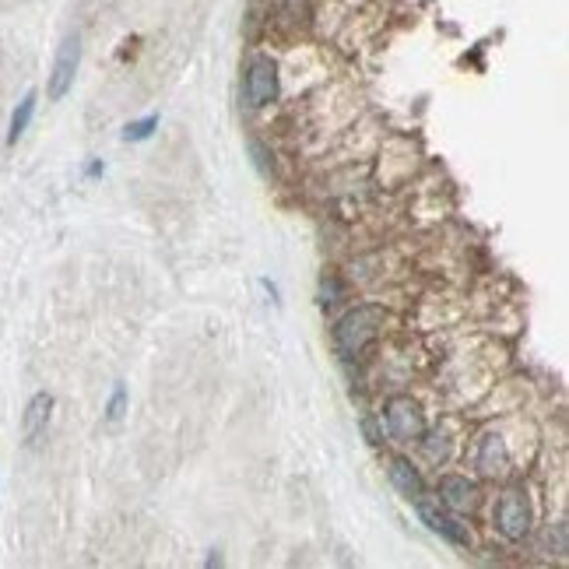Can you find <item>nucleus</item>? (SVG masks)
<instances>
[{"label": "nucleus", "mask_w": 569, "mask_h": 569, "mask_svg": "<svg viewBox=\"0 0 569 569\" xmlns=\"http://www.w3.org/2000/svg\"><path fill=\"white\" fill-rule=\"evenodd\" d=\"M383 327V310L380 306H355L334 327V348H338L341 359H355L369 341H376Z\"/></svg>", "instance_id": "nucleus-1"}, {"label": "nucleus", "mask_w": 569, "mask_h": 569, "mask_svg": "<svg viewBox=\"0 0 569 569\" xmlns=\"http://www.w3.org/2000/svg\"><path fill=\"white\" fill-rule=\"evenodd\" d=\"M383 429L394 443H418L425 433V415L411 397H390L383 408Z\"/></svg>", "instance_id": "nucleus-2"}, {"label": "nucleus", "mask_w": 569, "mask_h": 569, "mask_svg": "<svg viewBox=\"0 0 569 569\" xmlns=\"http://www.w3.org/2000/svg\"><path fill=\"white\" fill-rule=\"evenodd\" d=\"M243 95H246V106L253 109H264L278 99V64H274L267 53H257L246 67V78H243Z\"/></svg>", "instance_id": "nucleus-3"}, {"label": "nucleus", "mask_w": 569, "mask_h": 569, "mask_svg": "<svg viewBox=\"0 0 569 569\" xmlns=\"http://www.w3.org/2000/svg\"><path fill=\"white\" fill-rule=\"evenodd\" d=\"M496 527L506 541H524L527 531H531V503L520 489L503 492L496 506Z\"/></svg>", "instance_id": "nucleus-4"}, {"label": "nucleus", "mask_w": 569, "mask_h": 569, "mask_svg": "<svg viewBox=\"0 0 569 569\" xmlns=\"http://www.w3.org/2000/svg\"><path fill=\"white\" fill-rule=\"evenodd\" d=\"M78 64H81V36L71 32V36L60 43L57 60H53V71H50V85H46V95H50L53 102H60L67 92H71Z\"/></svg>", "instance_id": "nucleus-5"}, {"label": "nucleus", "mask_w": 569, "mask_h": 569, "mask_svg": "<svg viewBox=\"0 0 569 569\" xmlns=\"http://www.w3.org/2000/svg\"><path fill=\"white\" fill-rule=\"evenodd\" d=\"M415 506H418V517H422V524L429 527L433 534H440L443 541H450V545H468V527L461 524V520H454V517H447V513L440 510V506L433 503V499H425V492L422 496L415 499Z\"/></svg>", "instance_id": "nucleus-6"}, {"label": "nucleus", "mask_w": 569, "mask_h": 569, "mask_svg": "<svg viewBox=\"0 0 569 569\" xmlns=\"http://www.w3.org/2000/svg\"><path fill=\"white\" fill-rule=\"evenodd\" d=\"M50 418H53V394L39 390V394H32V401L25 404V415H22L25 447H36V443L43 440L46 429H50Z\"/></svg>", "instance_id": "nucleus-7"}, {"label": "nucleus", "mask_w": 569, "mask_h": 569, "mask_svg": "<svg viewBox=\"0 0 569 569\" xmlns=\"http://www.w3.org/2000/svg\"><path fill=\"white\" fill-rule=\"evenodd\" d=\"M440 503L450 506L454 513H468L478 506V485L461 475H443L440 478Z\"/></svg>", "instance_id": "nucleus-8"}, {"label": "nucleus", "mask_w": 569, "mask_h": 569, "mask_svg": "<svg viewBox=\"0 0 569 569\" xmlns=\"http://www.w3.org/2000/svg\"><path fill=\"white\" fill-rule=\"evenodd\" d=\"M387 475H390V485H394L404 499H411V503L425 492V482H422V475H418V468H411V461H404V457H394V461H390Z\"/></svg>", "instance_id": "nucleus-9"}, {"label": "nucleus", "mask_w": 569, "mask_h": 569, "mask_svg": "<svg viewBox=\"0 0 569 569\" xmlns=\"http://www.w3.org/2000/svg\"><path fill=\"white\" fill-rule=\"evenodd\" d=\"M478 468H482V475H506L510 454H506L503 436H485L482 447H478Z\"/></svg>", "instance_id": "nucleus-10"}, {"label": "nucleus", "mask_w": 569, "mask_h": 569, "mask_svg": "<svg viewBox=\"0 0 569 569\" xmlns=\"http://www.w3.org/2000/svg\"><path fill=\"white\" fill-rule=\"evenodd\" d=\"M36 102H39V92L32 88V92L22 95V102L15 106V113H11V127H8V145H18V137L29 130L32 116H36Z\"/></svg>", "instance_id": "nucleus-11"}, {"label": "nucleus", "mask_w": 569, "mask_h": 569, "mask_svg": "<svg viewBox=\"0 0 569 569\" xmlns=\"http://www.w3.org/2000/svg\"><path fill=\"white\" fill-rule=\"evenodd\" d=\"M155 130H159V113H148V116H141V120L127 123V130H123V141H148Z\"/></svg>", "instance_id": "nucleus-12"}, {"label": "nucleus", "mask_w": 569, "mask_h": 569, "mask_svg": "<svg viewBox=\"0 0 569 569\" xmlns=\"http://www.w3.org/2000/svg\"><path fill=\"white\" fill-rule=\"evenodd\" d=\"M250 159H253V169H257L260 176H264V180H271L274 176V155L267 152V145H260V141H250Z\"/></svg>", "instance_id": "nucleus-13"}, {"label": "nucleus", "mask_w": 569, "mask_h": 569, "mask_svg": "<svg viewBox=\"0 0 569 569\" xmlns=\"http://www.w3.org/2000/svg\"><path fill=\"white\" fill-rule=\"evenodd\" d=\"M425 447V454H429V461H447V454H450V440H447V433H433V436H425L422 433V440H418Z\"/></svg>", "instance_id": "nucleus-14"}, {"label": "nucleus", "mask_w": 569, "mask_h": 569, "mask_svg": "<svg viewBox=\"0 0 569 569\" xmlns=\"http://www.w3.org/2000/svg\"><path fill=\"white\" fill-rule=\"evenodd\" d=\"M123 411H127V387H123V383H116L113 394H109V404H106V418H109V422H120Z\"/></svg>", "instance_id": "nucleus-15"}, {"label": "nucleus", "mask_w": 569, "mask_h": 569, "mask_svg": "<svg viewBox=\"0 0 569 569\" xmlns=\"http://www.w3.org/2000/svg\"><path fill=\"white\" fill-rule=\"evenodd\" d=\"M545 541H548V548H552L555 555H566V524H555V534H552V527H548Z\"/></svg>", "instance_id": "nucleus-16"}, {"label": "nucleus", "mask_w": 569, "mask_h": 569, "mask_svg": "<svg viewBox=\"0 0 569 569\" xmlns=\"http://www.w3.org/2000/svg\"><path fill=\"white\" fill-rule=\"evenodd\" d=\"M338 296H341L338 278H324V285H320V303L331 306V303H338Z\"/></svg>", "instance_id": "nucleus-17"}, {"label": "nucleus", "mask_w": 569, "mask_h": 569, "mask_svg": "<svg viewBox=\"0 0 569 569\" xmlns=\"http://www.w3.org/2000/svg\"><path fill=\"white\" fill-rule=\"evenodd\" d=\"M362 433L369 436V443H373V447H380V443H383V433L376 429L373 422H369V418H362Z\"/></svg>", "instance_id": "nucleus-18"}, {"label": "nucleus", "mask_w": 569, "mask_h": 569, "mask_svg": "<svg viewBox=\"0 0 569 569\" xmlns=\"http://www.w3.org/2000/svg\"><path fill=\"white\" fill-rule=\"evenodd\" d=\"M102 173H106L102 159H92V162H88V166H85V176H88V180H95V176H102Z\"/></svg>", "instance_id": "nucleus-19"}, {"label": "nucleus", "mask_w": 569, "mask_h": 569, "mask_svg": "<svg viewBox=\"0 0 569 569\" xmlns=\"http://www.w3.org/2000/svg\"><path fill=\"white\" fill-rule=\"evenodd\" d=\"M260 285H264V292H267V296H271V303L278 306V303H281V299H278V285H274V281H267V278L260 281Z\"/></svg>", "instance_id": "nucleus-20"}]
</instances>
